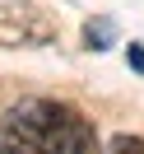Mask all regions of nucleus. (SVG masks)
Segmentation results:
<instances>
[{"label":"nucleus","mask_w":144,"mask_h":154,"mask_svg":"<svg viewBox=\"0 0 144 154\" xmlns=\"http://www.w3.org/2000/svg\"><path fill=\"white\" fill-rule=\"evenodd\" d=\"M0 154H98V135L75 107L23 98L0 117Z\"/></svg>","instance_id":"1"},{"label":"nucleus","mask_w":144,"mask_h":154,"mask_svg":"<svg viewBox=\"0 0 144 154\" xmlns=\"http://www.w3.org/2000/svg\"><path fill=\"white\" fill-rule=\"evenodd\" d=\"M56 19L37 5H10L0 0V47H47L56 42Z\"/></svg>","instance_id":"2"},{"label":"nucleus","mask_w":144,"mask_h":154,"mask_svg":"<svg viewBox=\"0 0 144 154\" xmlns=\"http://www.w3.org/2000/svg\"><path fill=\"white\" fill-rule=\"evenodd\" d=\"M112 42H116V23H112V19L98 14V19L84 23V47H88V51H107Z\"/></svg>","instance_id":"3"},{"label":"nucleus","mask_w":144,"mask_h":154,"mask_svg":"<svg viewBox=\"0 0 144 154\" xmlns=\"http://www.w3.org/2000/svg\"><path fill=\"white\" fill-rule=\"evenodd\" d=\"M112 154H144V140H140V135H116Z\"/></svg>","instance_id":"4"},{"label":"nucleus","mask_w":144,"mask_h":154,"mask_svg":"<svg viewBox=\"0 0 144 154\" xmlns=\"http://www.w3.org/2000/svg\"><path fill=\"white\" fill-rule=\"evenodd\" d=\"M125 61H130L135 75H144V47H140V42H125Z\"/></svg>","instance_id":"5"}]
</instances>
